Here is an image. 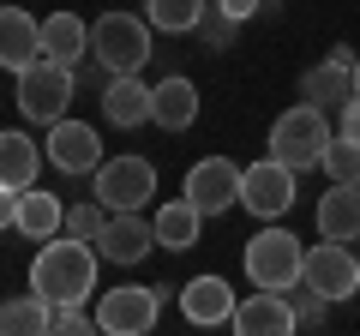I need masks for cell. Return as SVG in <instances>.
I'll return each mask as SVG.
<instances>
[{
    "instance_id": "1",
    "label": "cell",
    "mask_w": 360,
    "mask_h": 336,
    "mask_svg": "<svg viewBox=\"0 0 360 336\" xmlns=\"http://www.w3.org/2000/svg\"><path fill=\"white\" fill-rule=\"evenodd\" d=\"M96 246L78 240V234H54L42 240V252L30 259V288H37L49 306H84L96 295Z\"/></svg>"
},
{
    "instance_id": "2",
    "label": "cell",
    "mask_w": 360,
    "mask_h": 336,
    "mask_svg": "<svg viewBox=\"0 0 360 336\" xmlns=\"http://www.w3.org/2000/svg\"><path fill=\"white\" fill-rule=\"evenodd\" d=\"M330 120H324V108L300 103L288 108V115H276V127H270V156L276 162H288L295 174H312V168H324V150H330Z\"/></svg>"
},
{
    "instance_id": "3",
    "label": "cell",
    "mask_w": 360,
    "mask_h": 336,
    "mask_svg": "<svg viewBox=\"0 0 360 336\" xmlns=\"http://www.w3.org/2000/svg\"><path fill=\"white\" fill-rule=\"evenodd\" d=\"M300 271H307V252H300V234L276 228L270 222L264 234H252L246 240V276H252V288H300Z\"/></svg>"
},
{
    "instance_id": "4",
    "label": "cell",
    "mask_w": 360,
    "mask_h": 336,
    "mask_svg": "<svg viewBox=\"0 0 360 336\" xmlns=\"http://www.w3.org/2000/svg\"><path fill=\"white\" fill-rule=\"evenodd\" d=\"M90 54L108 66V72H144L150 60V18H132V13H103L90 25Z\"/></svg>"
},
{
    "instance_id": "5",
    "label": "cell",
    "mask_w": 360,
    "mask_h": 336,
    "mask_svg": "<svg viewBox=\"0 0 360 336\" xmlns=\"http://www.w3.org/2000/svg\"><path fill=\"white\" fill-rule=\"evenodd\" d=\"M72 91H78V72L60 60H30L25 72H18V108H25V120H42V127H54V120H66V108H72Z\"/></svg>"
},
{
    "instance_id": "6",
    "label": "cell",
    "mask_w": 360,
    "mask_h": 336,
    "mask_svg": "<svg viewBox=\"0 0 360 336\" xmlns=\"http://www.w3.org/2000/svg\"><path fill=\"white\" fill-rule=\"evenodd\" d=\"M162 295L168 288H144V283H120L96 300V330L108 336H150L162 318Z\"/></svg>"
},
{
    "instance_id": "7",
    "label": "cell",
    "mask_w": 360,
    "mask_h": 336,
    "mask_svg": "<svg viewBox=\"0 0 360 336\" xmlns=\"http://www.w3.org/2000/svg\"><path fill=\"white\" fill-rule=\"evenodd\" d=\"M90 181H96V198L108 210H144L156 198V168L144 156H108V162H96Z\"/></svg>"
},
{
    "instance_id": "8",
    "label": "cell",
    "mask_w": 360,
    "mask_h": 336,
    "mask_svg": "<svg viewBox=\"0 0 360 336\" xmlns=\"http://www.w3.org/2000/svg\"><path fill=\"white\" fill-rule=\"evenodd\" d=\"M295 168L288 162H276V156H264V162H252V168H240V205L252 210V217H264V222H276L288 205H295Z\"/></svg>"
},
{
    "instance_id": "9",
    "label": "cell",
    "mask_w": 360,
    "mask_h": 336,
    "mask_svg": "<svg viewBox=\"0 0 360 336\" xmlns=\"http://www.w3.org/2000/svg\"><path fill=\"white\" fill-rule=\"evenodd\" d=\"M300 283L319 288L324 300H348L360 288V259L348 252V240H324V246H307V271H300Z\"/></svg>"
},
{
    "instance_id": "10",
    "label": "cell",
    "mask_w": 360,
    "mask_h": 336,
    "mask_svg": "<svg viewBox=\"0 0 360 336\" xmlns=\"http://www.w3.org/2000/svg\"><path fill=\"white\" fill-rule=\"evenodd\" d=\"M180 193L193 198L205 217H222V210L240 205V168H234L229 156H205V162L186 168V186H180Z\"/></svg>"
},
{
    "instance_id": "11",
    "label": "cell",
    "mask_w": 360,
    "mask_h": 336,
    "mask_svg": "<svg viewBox=\"0 0 360 336\" xmlns=\"http://www.w3.org/2000/svg\"><path fill=\"white\" fill-rule=\"evenodd\" d=\"M42 150H49V162L60 168V174H96V162H103V138H96V127H84V120H54Z\"/></svg>"
},
{
    "instance_id": "12",
    "label": "cell",
    "mask_w": 360,
    "mask_h": 336,
    "mask_svg": "<svg viewBox=\"0 0 360 336\" xmlns=\"http://www.w3.org/2000/svg\"><path fill=\"white\" fill-rule=\"evenodd\" d=\"M229 324L240 336H288V330H300V324H295V300H288L283 288H258V295L234 300V318Z\"/></svg>"
},
{
    "instance_id": "13",
    "label": "cell",
    "mask_w": 360,
    "mask_h": 336,
    "mask_svg": "<svg viewBox=\"0 0 360 336\" xmlns=\"http://www.w3.org/2000/svg\"><path fill=\"white\" fill-rule=\"evenodd\" d=\"M150 246H156V222H144L139 210H115L108 228L96 234V252H103L108 264H139Z\"/></svg>"
},
{
    "instance_id": "14",
    "label": "cell",
    "mask_w": 360,
    "mask_h": 336,
    "mask_svg": "<svg viewBox=\"0 0 360 336\" xmlns=\"http://www.w3.org/2000/svg\"><path fill=\"white\" fill-rule=\"evenodd\" d=\"M150 96H156V84H144L139 72L108 78V91H103V115H108V127H120V132L150 127Z\"/></svg>"
},
{
    "instance_id": "15",
    "label": "cell",
    "mask_w": 360,
    "mask_h": 336,
    "mask_svg": "<svg viewBox=\"0 0 360 336\" xmlns=\"http://www.w3.org/2000/svg\"><path fill=\"white\" fill-rule=\"evenodd\" d=\"M30 60H42V25L18 6H0V66L25 72Z\"/></svg>"
},
{
    "instance_id": "16",
    "label": "cell",
    "mask_w": 360,
    "mask_h": 336,
    "mask_svg": "<svg viewBox=\"0 0 360 336\" xmlns=\"http://www.w3.org/2000/svg\"><path fill=\"white\" fill-rule=\"evenodd\" d=\"M319 234L324 240H360V181H330V193L319 198Z\"/></svg>"
},
{
    "instance_id": "17",
    "label": "cell",
    "mask_w": 360,
    "mask_h": 336,
    "mask_svg": "<svg viewBox=\"0 0 360 336\" xmlns=\"http://www.w3.org/2000/svg\"><path fill=\"white\" fill-rule=\"evenodd\" d=\"M180 312H186V324H229L234 318V288L222 276H193L180 288Z\"/></svg>"
},
{
    "instance_id": "18",
    "label": "cell",
    "mask_w": 360,
    "mask_h": 336,
    "mask_svg": "<svg viewBox=\"0 0 360 336\" xmlns=\"http://www.w3.org/2000/svg\"><path fill=\"white\" fill-rule=\"evenodd\" d=\"M150 120L162 132H186L198 120V84L193 78H162V84H156V96H150Z\"/></svg>"
},
{
    "instance_id": "19",
    "label": "cell",
    "mask_w": 360,
    "mask_h": 336,
    "mask_svg": "<svg viewBox=\"0 0 360 336\" xmlns=\"http://www.w3.org/2000/svg\"><path fill=\"white\" fill-rule=\"evenodd\" d=\"M348 96H354V66H342V60H330V54H324V60L312 66L307 78H300V103H312V108H324V115H330V108H342Z\"/></svg>"
},
{
    "instance_id": "20",
    "label": "cell",
    "mask_w": 360,
    "mask_h": 336,
    "mask_svg": "<svg viewBox=\"0 0 360 336\" xmlns=\"http://www.w3.org/2000/svg\"><path fill=\"white\" fill-rule=\"evenodd\" d=\"M25 240H54L66 228V210H60V193H42V186H25L18 193V222H13Z\"/></svg>"
},
{
    "instance_id": "21",
    "label": "cell",
    "mask_w": 360,
    "mask_h": 336,
    "mask_svg": "<svg viewBox=\"0 0 360 336\" xmlns=\"http://www.w3.org/2000/svg\"><path fill=\"white\" fill-rule=\"evenodd\" d=\"M198 228H205V210H198L186 193L168 198V205H156V246L186 252V246H198Z\"/></svg>"
},
{
    "instance_id": "22",
    "label": "cell",
    "mask_w": 360,
    "mask_h": 336,
    "mask_svg": "<svg viewBox=\"0 0 360 336\" xmlns=\"http://www.w3.org/2000/svg\"><path fill=\"white\" fill-rule=\"evenodd\" d=\"M42 162H49L42 144H30L25 132H0V186H13V193L37 186V168Z\"/></svg>"
},
{
    "instance_id": "23",
    "label": "cell",
    "mask_w": 360,
    "mask_h": 336,
    "mask_svg": "<svg viewBox=\"0 0 360 336\" xmlns=\"http://www.w3.org/2000/svg\"><path fill=\"white\" fill-rule=\"evenodd\" d=\"M42 54L49 60H60V66H78L90 54V25L78 13H54V18H42Z\"/></svg>"
},
{
    "instance_id": "24",
    "label": "cell",
    "mask_w": 360,
    "mask_h": 336,
    "mask_svg": "<svg viewBox=\"0 0 360 336\" xmlns=\"http://www.w3.org/2000/svg\"><path fill=\"white\" fill-rule=\"evenodd\" d=\"M49 312L54 306L30 288V295H18V300L0 306V336H42V330H49Z\"/></svg>"
},
{
    "instance_id": "25",
    "label": "cell",
    "mask_w": 360,
    "mask_h": 336,
    "mask_svg": "<svg viewBox=\"0 0 360 336\" xmlns=\"http://www.w3.org/2000/svg\"><path fill=\"white\" fill-rule=\"evenodd\" d=\"M144 18L162 37H193L198 18H205V0H144Z\"/></svg>"
},
{
    "instance_id": "26",
    "label": "cell",
    "mask_w": 360,
    "mask_h": 336,
    "mask_svg": "<svg viewBox=\"0 0 360 336\" xmlns=\"http://www.w3.org/2000/svg\"><path fill=\"white\" fill-rule=\"evenodd\" d=\"M108 217H115V210H108L103 198L90 193L84 205H72V210H66V228H60V234H78V240H90V246H96V234L108 228Z\"/></svg>"
},
{
    "instance_id": "27",
    "label": "cell",
    "mask_w": 360,
    "mask_h": 336,
    "mask_svg": "<svg viewBox=\"0 0 360 336\" xmlns=\"http://www.w3.org/2000/svg\"><path fill=\"white\" fill-rule=\"evenodd\" d=\"M324 174H330V181H360V144L336 132L330 150H324Z\"/></svg>"
},
{
    "instance_id": "28",
    "label": "cell",
    "mask_w": 360,
    "mask_h": 336,
    "mask_svg": "<svg viewBox=\"0 0 360 336\" xmlns=\"http://www.w3.org/2000/svg\"><path fill=\"white\" fill-rule=\"evenodd\" d=\"M234 30H240V18H229L222 6H205V18H198V37H205L210 49H229Z\"/></svg>"
},
{
    "instance_id": "29",
    "label": "cell",
    "mask_w": 360,
    "mask_h": 336,
    "mask_svg": "<svg viewBox=\"0 0 360 336\" xmlns=\"http://www.w3.org/2000/svg\"><path fill=\"white\" fill-rule=\"evenodd\" d=\"M288 300H295V324H300V330H319V324H324V306H330V300H324L319 288L300 283V295L288 288Z\"/></svg>"
},
{
    "instance_id": "30",
    "label": "cell",
    "mask_w": 360,
    "mask_h": 336,
    "mask_svg": "<svg viewBox=\"0 0 360 336\" xmlns=\"http://www.w3.org/2000/svg\"><path fill=\"white\" fill-rule=\"evenodd\" d=\"M49 330L84 336V330H96V312H84V306H54V312H49Z\"/></svg>"
},
{
    "instance_id": "31",
    "label": "cell",
    "mask_w": 360,
    "mask_h": 336,
    "mask_svg": "<svg viewBox=\"0 0 360 336\" xmlns=\"http://www.w3.org/2000/svg\"><path fill=\"white\" fill-rule=\"evenodd\" d=\"M336 132H342V138H354V144H360V96H348V103L336 108Z\"/></svg>"
},
{
    "instance_id": "32",
    "label": "cell",
    "mask_w": 360,
    "mask_h": 336,
    "mask_svg": "<svg viewBox=\"0 0 360 336\" xmlns=\"http://www.w3.org/2000/svg\"><path fill=\"white\" fill-rule=\"evenodd\" d=\"M217 6H222L229 18H240V25H246L252 13H264V0H217Z\"/></svg>"
},
{
    "instance_id": "33",
    "label": "cell",
    "mask_w": 360,
    "mask_h": 336,
    "mask_svg": "<svg viewBox=\"0 0 360 336\" xmlns=\"http://www.w3.org/2000/svg\"><path fill=\"white\" fill-rule=\"evenodd\" d=\"M13 222H18V193L0 186V228H13Z\"/></svg>"
},
{
    "instance_id": "34",
    "label": "cell",
    "mask_w": 360,
    "mask_h": 336,
    "mask_svg": "<svg viewBox=\"0 0 360 336\" xmlns=\"http://www.w3.org/2000/svg\"><path fill=\"white\" fill-rule=\"evenodd\" d=\"M354 96H360V54H354Z\"/></svg>"
},
{
    "instance_id": "35",
    "label": "cell",
    "mask_w": 360,
    "mask_h": 336,
    "mask_svg": "<svg viewBox=\"0 0 360 336\" xmlns=\"http://www.w3.org/2000/svg\"><path fill=\"white\" fill-rule=\"evenodd\" d=\"M276 6H283V0H264V13H276Z\"/></svg>"
}]
</instances>
